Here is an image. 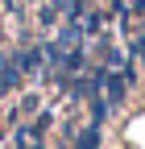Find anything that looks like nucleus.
<instances>
[{
    "label": "nucleus",
    "mask_w": 145,
    "mask_h": 149,
    "mask_svg": "<svg viewBox=\"0 0 145 149\" xmlns=\"http://www.w3.org/2000/svg\"><path fill=\"white\" fill-rule=\"evenodd\" d=\"M133 13H145V0H133Z\"/></svg>",
    "instance_id": "1"
}]
</instances>
